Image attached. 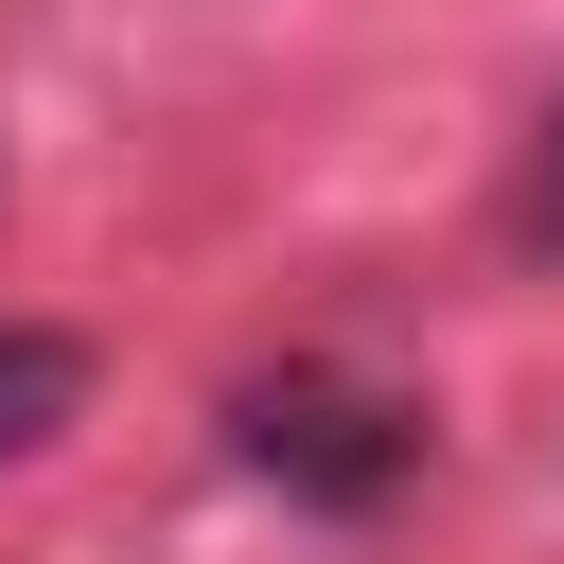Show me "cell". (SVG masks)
I'll return each mask as SVG.
<instances>
[{"instance_id": "cell-1", "label": "cell", "mask_w": 564, "mask_h": 564, "mask_svg": "<svg viewBox=\"0 0 564 564\" xmlns=\"http://www.w3.org/2000/svg\"><path fill=\"white\" fill-rule=\"evenodd\" d=\"M247 458H264L282 494H317V511H370V494L423 458V423L370 405V388H247Z\"/></svg>"}, {"instance_id": "cell-2", "label": "cell", "mask_w": 564, "mask_h": 564, "mask_svg": "<svg viewBox=\"0 0 564 564\" xmlns=\"http://www.w3.org/2000/svg\"><path fill=\"white\" fill-rule=\"evenodd\" d=\"M88 423V335H53V317H0V458H53Z\"/></svg>"}, {"instance_id": "cell-3", "label": "cell", "mask_w": 564, "mask_h": 564, "mask_svg": "<svg viewBox=\"0 0 564 564\" xmlns=\"http://www.w3.org/2000/svg\"><path fill=\"white\" fill-rule=\"evenodd\" d=\"M511 247H529V264H564V106H546V141H529V194H511Z\"/></svg>"}]
</instances>
